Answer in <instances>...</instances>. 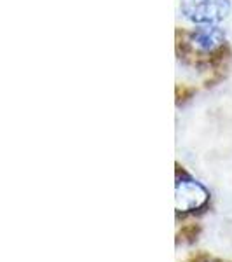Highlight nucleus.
<instances>
[{
    "mask_svg": "<svg viewBox=\"0 0 232 262\" xmlns=\"http://www.w3.org/2000/svg\"><path fill=\"white\" fill-rule=\"evenodd\" d=\"M227 33L220 25H199L178 30V58L192 67H215L227 54Z\"/></svg>",
    "mask_w": 232,
    "mask_h": 262,
    "instance_id": "obj_1",
    "label": "nucleus"
},
{
    "mask_svg": "<svg viewBox=\"0 0 232 262\" xmlns=\"http://www.w3.org/2000/svg\"><path fill=\"white\" fill-rule=\"evenodd\" d=\"M208 189L196 180L191 173H187L180 164H176V182H175V210L176 215H191L201 212L210 203Z\"/></svg>",
    "mask_w": 232,
    "mask_h": 262,
    "instance_id": "obj_2",
    "label": "nucleus"
},
{
    "mask_svg": "<svg viewBox=\"0 0 232 262\" xmlns=\"http://www.w3.org/2000/svg\"><path fill=\"white\" fill-rule=\"evenodd\" d=\"M230 0H180V14L192 27L222 25L230 16Z\"/></svg>",
    "mask_w": 232,
    "mask_h": 262,
    "instance_id": "obj_3",
    "label": "nucleus"
},
{
    "mask_svg": "<svg viewBox=\"0 0 232 262\" xmlns=\"http://www.w3.org/2000/svg\"><path fill=\"white\" fill-rule=\"evenodd\" d=\"M201 232V226L199 224H189V226H183L182 231H178V239L176 242H182V243H194L197 239Z\"/></svg>",
    "mask_w": 232,
    "mask_h": 262,
    "instance_id": "obj_4",
    "label": "nucleus"
},
{
    "mask_svg": "<svg viewBox=\"0 0 232 262\" xmlns=\"http://www.w3.org/2000/svg\"><path fill=\"white\" fill-rule=\"evenodd\" d=\"M185 262H223L220 259H215V257H210L208 253H197V255H192L189 260Z\"/></svg>",
    "mask_w": 232,
    "mask_h": 262,
    "instance_id": "obj_5",
    "label": "nucleus"
}]
</instances>
